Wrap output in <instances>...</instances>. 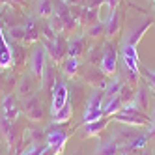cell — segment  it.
<instances>
[{"mask_svg": "<svg viewBox=\"0 0 155 155\" xmlns=\"http://www.w3.org/2000/svg\"><path fill=\"white\" fill-rule=\"evenodd\" d=\"M49 25L52 26V30L56 34H62V32H71V30H77L79 28V23H77L75 15L71 13V8L68 6V2H60L54 4V13L51 15V21Z\"/></svg>", "mask_w": 155, "mask_h": 155, "instance_id": "6da1fadb", "label": "cell"}, {"mask_svg": "<svg viewBox=\"0 0 155 155\" xmlns=\"http://www.w3.org/2000/svg\"><path fill=\"white\" fill-rule=\"evenodd\" d=\"M114 120L121 125H131V127H148L150 125V116L133 103H125L120 108V112L114 114Z\"/></svg>", "mask_w": 155, "mask_h": 155, "instance_id": "7a4b0ae2", "label": "cell"}, {"mask_svg": "<svg viewBox=\"0 0 155 155\" xmlns=\"http://www.w3.org/2000/svg\"><path fill=\"white\" fill-rule=\"evenodd\" d=\"M43 47H45L47 56L52 62H64L68 58V39L62 34H58L56 39H52V41H43Z\"/></svg>", "mask_w": 155, "mask_h": 155, "instance_id": "3957f363", "label": "cell"}, {"mask_svg": "<svg viewBox=\"0 0 155 155\" xmlns=\"http://www.w3.org/2000/svg\"><path fill=\"white\" fill-rule=\"evenodd\" d=\"M99 68L107 77L116 75L118 71V51L110 41L103 45V56H101V62H99Z\"/></svg>", "mask_w": 155, "mask_h": 155, "instance_id": "277c9868", "label": "cell"}, {"mask_svg": "<svg viewBox=\"0 0 155 155\" xmlns=\"http://www.w3.org/2000/svg\"><path fill=\"white\" fill-rule=\"evenodd\" d=\"M68 97H69V90H68V84L64 81L56 79L52 86V95H51V112H58V110L68 103Z\"/></svg>", "mask_w": 155, "mask_h": 155, "instance_id": "5b68a950", "label": "cell"}, {"mask_svg": "<svg viewBox=\"0 0 155 155\" xmlns=\"http://www.w3.org/2000/svg\"><path fill=\"white\" fill-rule=\"evenodd\" d=\"M23 112L30 121H41L45 118V108H43V103L38 95H30L25 99L23 103Z\"/></svg>", "mask_w": 155, "mask_h": 155, "instance_id": "8992f818", "label": "cell"}, {"mask_svg": "<svg viewBox=\"0 0 155 155\" xmlns=\"http://www.w3.org/2000/svg\"><path fill=\"white\" fill-rule=\"evenodd\" d=\"M121 62H124V68L129 69L131 73H135V75L140 73V60H138L137 45L124 43V47H121Z\"/></svg>", "mask_w": 155, "mask_h": 155, "instance_id": "52a82bcc", "label": "cell"}, {"mask_svg": "<svg viewBox=\"0 0 155 155\" xmlns=\"http://www.w3.org/2000/svg\"><path fill=\"white\" fill-rule=\"evenodd\" d=\"M82 77H84V81L90 84L94 90H105V88H107V75L101 71V68H97V65L88 64Z\"/></svg>", "mask_w": 155, "mask_h": 155, "instance_id": "ba28073f", "label": "cell"}, {"mask_svg": "<svg viewBox=\"0 0 155 155\" xmlns=\"http://www.w3.org/2000/svg\"><path fill=\"white\" fill-rule=\"evenodd\" d=\"M45 58H47L45 47L38 45L34 51H32V62H30V65H32V75H34L38 81L43 79V71H45V65H47Z\"/></svg>", "mask_w": 155, "mask_h": 155, "instance_id": "9c48e42d", "label": "cell"}, {"mask_svg": "<svg viewBox=\"0 0 155 155\" xmlns=\"http://www.w3.org/2000/svg\"><path fill=\"white\" fill-rule=\"evenodd\" d=\"M2 114L9 120V121H17V118L21 116V107L17 103V95L9 94L2 99Z\"/></svg>", "mask_w": 155, "mask_h": 155, "instance_id": "30bf717a", "label": "cell"}, {"mask_svg": "<svg viewBox=\"0 0 155 155\" xmlns=\"http://www.w3.org/2000/svg\"><path fill=\"white\" fill-rule=\"evenodd\" d=\"M13 64V51L12 47L8 45L6 36H4V30L0 28V69H6Z\"/></svg>", "mask_w": 155, "mask_h": 155, "instance_id": "8fae6325", "label": "cell"}, {"mask_svg": "<svg viewBox=\"0 0 155 155\" xmlns=\"http://www.w3.org/2000/svg\"><path fill=\"white\" fill-rule=\"evenodd\" d=\"M65 140H68V133L65 131H51L47 135V146L54 151V155L62 153V148L65 146Z\"/></svg>", "mask_w": 155, "mask_h": 155, "instance_id": "7c38bea8", "label": "cell"}, {"mask_svg": "<svg viewBox=\"0 0 155 155\" xmlns=\"http://www.w3.org/2000/svg\"><path fill=\"white\" fill-rule=\"evenodd\" d=\"M86 51V38L82 34H75L73 38L68 39V56H77L84 54Z\"/></svg>", "mask_w": 155, "mask_h": 155, "instance_id": "4fadbf2b", "label": "cell"}, {"mask_svg": "<svg viewBox=\"0 0 155 155\" xmlns=\"http://www.w3.org/2000/svg\"><path fill=\"white\" fill-rule=\"evenodd\" d=\"M138 135H140L138 131H135L131 125H125V127H118V129L114 131V137H112V138L120 144V148H121V146H127L131 140H135Z\"/></svg>", "mask_w": 155, "mask_h": 155, "instance_id": "5bb4252c", "label": "cell"}, {"mask_svg": "<svg viewBox=\"0 0 155 155\" xmlns=\"http://www.w3.org/2000/svg\"><path fill=\"white\" fill-rule=\"evenodd\" d=\"M107 125H108V118L103 116L101 120H95V121H88V124H84L82 133H84L86 138H88V137H99V135H101V133L107 129Z\"/></svg>", "mask_w": 155, "mask_h": 155, "instance_id": "9a60e30c", "label": "cell"}, {"mask_svg": "<svg viewBox=\"0 0 155 155\" xmlns=\"http://www.w3.org/2000/svg\"><path fill=\"white\" fill-rule=\"evenodd\" d=\"M120 26H121V17H120L118 8L110 9V15L107 19V23H105V36L107 38H114L120 32Z\"/></svg>", "mask_w": 155, "mask_h": 155, "instance_id": "2e32d148", "label": "cell"}, {"mask_svg": "<svg viewBox=\"0 0 155 155\" xmlns=\"http://www.w3.org/2000/svg\"><path fill=\"white\" fill-rule=\"evenodd\" d=\"M32 90H34V79H32L30 75H23L19 84H17V94L15 95L21 97V99H26V97L32 95Z\"/></svg>", "mask_w": 155, "mask_h": 155, "instance_id": "e0dca14e", "label": "cell"}, {"mask_svg": "<svg viewBox=\"0 0 155 155\" xmlns=\"http://www.w3.org/2000/svg\"><path fill=\"white\" fill-rule=\"evenodd\" d=\"M133 103H135L142 112H148L150 110V92L146 86H140L135 92V97H133Z\"/></svg>", "mask_w": 155, "mask_h": 155, "instance_id": "ac0fdd59", "label": "cell"}, {"mask_svg": "<svg viewBox=\"0 0 155 155\" xmlns=\"http://www.w3.org/2000/svg\"><path fill=\"white\" fill-rule=\"evenodd\" d=\"M151 25H153V21H151V19L144 21V23H142L140 26H137L135 30H131V32H129V36H127L125 43H129V45H137V43L140 41V38H142L144 34H146V30H148Z\"/></svg>", "mask_w": 155, "mask_h": 155, "instance_id": "d6986e66", "label": "cell"}, {"mask_svg": "<svg viewBox=\"0 0 155 155\" xmlns=\"http://www.w3.org/2000/svg\"><path fill=\"white\" fill-rule=\"evenodd\" d=\"M124 105H125L124 99H121L120 94H118V95H114L112 99H108V101L103 103V112H105V116H114L116 112H120V108L124 107Z\"/></svg>", "mask_w": 155, "mask_h": 155, "instance_id": "ffe728a7", "label": "cell"}, {"mask_svg": "<svg viewBox=\"0 0 155 155\" xmlns=\"http://www.w3.org/2000/svg\"><path fill=\"white\" fill-rule=\"evenodd\" d=\"M39 32L38 30V25L34 23V19H28L26 21V25H25V43H36L38 38H39Z\"/></svg>", "mask_w": 155, "mask_h": 155, "instance_id": "44dd1931", "label": "cell"}, {"mask_svg": "<svg viewBox=\"0 0 155 155\" xmlns=\"http://www.w3.org/2000/svg\"><path fill=\"white\" fill-rule=\"evenodd\" d=\"M103 97H105V90H94L88 97V103H86V110H97V108H103Z\"/></svg>", "mask_w": 155, "mask_h": 155, "instance_id": "7402d4cb", "label": "cell"}, {"mask_svg": "<svg viewBox=\"0 0 155 155\" xmlns=\"http://www.w3.org/2000/svg\"><path fill=\"white\" fill-rule=\"evenodd\" d=\"M71 116H73V107H71V103L68 101V103H65V105L58 110V112L52 114V121H54V124H65V121L71 120Z\"/></svg>", "mask_w": 155, "mask_h": 155, "instance_id": "603a6c76", "label": "cell"}, {"mask_svg": "<svg viewBox=\"0 0 155 155\" xmlns=\"http://www.w3.org/2000/svg\"><path fill=\"white\" fill-rule=\"evenodd\" d=\"M95 155H120V144L114 138H110V140L103 142L101 146L97 148Z\"/></svg>", "mask_w": 155, "mask_h": 155, "instance_id": "cb8c5ba5", "label": "cell"}, {"mask_svg": "<svg viewBox=\"0 0 155 155\" xmlns=\"http://www.w3.org/2000/svg\"><path fill=\"white\" fill-rule=\"evenodd\" d=\"M121 86H124V82H121L120 77H116V79L110 81V82L107 84V88H105V97H103V103H105V101H108V99H112L114 95H118V94H120V90H121Z\"/></svg>", "mask_w": 155, "mask_h": 155, "instance_id": "d4e9b609", "label": "cell"}, {"mask_svg": "<svg viewBox=\"0 0 155 155\" xmlns=\"http://www.w3.org/2000/svg\"><path fill=\"white\" fill-rule=\"evenodd\" d=\"M36 13L43 19H51V15L54 13V4L52 0H39L36 6Z\"/></svg>", "mask_w": 155, "mask_h": 155, "instance_id": "484cf974", "label": "cell"}, {"mask_svg": "<svg viewBox=\"0 0 155 155\" xmlns=\"http://www.w3.org/2000/svg\"><path fill=\"white\" fill-rule=\"evenodd\" d=\"M79 69H81V60L77 58V56H68V58L64 60V71H65V75L77 77Z\"/></svg>", "mask_w": 155, "mask_h": 155, "instance_id": "4316f807", "label": "cell"}, {"mask_svg": "<svg viewBox=\"0 0 155 155\" xmlns=\"http://www.w3.org/2000/svg\"><path fill=\"white\" fill-rule=\"evenodd\" d=\"M13 124L15 121H9L4 114H0V138H8L9 137V133H12V129H13Z\"/></svg>", "mask_w": 155, "mask_h": 155, "instance_id": "83f0119b", "label": "cell"}, {"mask_svg": "<svg viewBox=\"0 0 155 155\" xmlns=\"http://www.w3.org/2000/svg\"><path fill=\"white\" fill-rule=\"evenodd\" d=\"M101 56H103V47L101 45H94L90 51H88V56H86V60H88V64H92V65H95V64H99L101 62Z\"/></svg>", "mask_w": 155, "mask_h": 155, "instance_id": "f1b7e54d", "label": "cell"}, {"mask_svg": "<svg viewBox=\"0 0 155 155\" xmlns=\"http://www.w3.org/2000/svg\"><path fill=\"white\" fill-rule=\"evenodd\" d=\"M140 73H142V77H144V81L148 82V88L155 92V71H151L150 68H146V65L140 64Z\"/></svg>", "mask_w": 155, "mask_h": 155, "instance_id": "f546056e", "label": "cell"}, {"mask_svg": "<svg viewBox=\"0 0 155 155\" xmlns=\"http://www.w3.org/2000/svg\"><path fill=\"white\" fill-rule=\"evenodd\" d=\"M88 36L94 38V39L105 36V23H94V25H90V28H88Z\"/></svg>", "mask_w": 155, "mask_h": 155, "instance_id": "4dcf8cb0", "label": "cell"}, {"mask_svg": "<svg viewBox=\"0 0 155 155\" xmlns=\"http://www.w3.org/2000/svg\"><path fill=\"white\" fill-rule=\"evenodd\" d=\"M105 116L103 108H97V110H84V124H88V121H95V120H101Z\"/></svg>", "mask_w": 155, "mask_h": 155, "instance_id": "1f68e13d", "label": "cell"}, {"mask_svg": "<svg viewBox=\"0 0 155 155\" xmlns=\"http://www.w3.org/2000/svg\"><path fill=\"white\" fill-rule=\"evenodd\" d=\"M120 97L124 99V103H129V101H133V97H135V92H133V88L129 84H124L121 90H120Z\"/></svg>", "mask_w": 155, "mask_h": 155, "instance_id": "d6a6232c", "label": "cell"}, {"mask_svg": "<svg viewBox=\"0 0 155 155\" xmlns=\"http://www.w3.org/2000/svg\"><path fill=\"white\" fill-rule=\"evenodd\" d=\"M9 36H12L15 41H23L25 39V26L23 25H19V26H13V28H9Z\"/></svg>", "mask_w": 155, "mask_h": 155, "instance_id": "836d02e7", "label": "cell"}, {"mask_svg": "<svg viewBox=\"0 0 155 155\" xmlns=\"http://www.w3.org/2000/svg\"><path fill=\"white\" fill-rule=\"evenodd\" d=\"M41 34H43V41H52V39H56V32L52 30V26L51 25H45L41 28Z\"/></svg>", "mask_w": 155, "mask_h": 155, "instance_id": "e575fe53", "label": "cell"}, {"mask_svg": "<svg viewBox=\"0 0 155 155\" xmlns=\"http://www.w3.org/2000/svg\"><path fill=\"white\" fill-rule=\"evenodd\" d=\"M47 146H43V144H34V146H30L28 150H25L21 155H41L43 151H45Z\"/></svg>", "mask_w": 155, "mask_h": 155, "instance_id": "d590c367", "label": "cell"}, {"mask_svg": "<svg viewBox=\"0 0 155 155\" xmlns=\"http://www.w3.org/2000/svg\"><path fill=\"white\" fill-rule=\"evenodd\" d=\"M150 131L146 133V135H148V140H155V112L151 114V118H150Z\"/></svg>", "mask_w": 155, "mask_h": 155, "instance_id": "8d00e7d4", "label": "cell"}, {"mask_svg": "<svg viewBox=\"0 0 155 155\" xmlns=\"http://www.w3.org/2000/svg\"><path fill=\"white\" fill-rule=\"evenodd\" d=\"M101 4H105V0H86V8H94V9H99Z\"/></svg>", "mask_w": 155, "mask_h": 155, "instance_id": "74e56055", "label": "cell"}, {"mask_svg": "<svg viewBox=\"0 0 155 155\" xmlns=\"http://www.w3.org/2000/svg\"><path fill=\"white\" fill-rule=\"evenodd\" d=\"M105 4H107L110 9H116V8H118V0H105Z\"/></svg>", "mask_w": 155, "mask_h": 155, "instance_id": "f35d334b", "label": "cell"}, {"mask_svg": "<svg viewBox=\"0 0 155 155\" xmlns=\"http://www.w3.org/2000/svg\"><path fill=\"white\" fill-rule=\"evenodd\" d=\"M41 155H54V151H52V150H51V148L47 146V148H45V151H43Z\"/></svg>", "mask_w": 155, "mask_h": 155, "instance_id": "ab89813d", "label": "cell"}, {"mask_svg": "<svg viewBox=\"0 0 155 155\" xmlns=\"http://www.w3.org/2000/svg\"><path fill=\"white\" fill-rule=\"evenodd\" d=\"M8 2H12V4H25V0H8Z\"/></svg>", "mask_w": 155, "mask_h": 155, "instance_id": "60d3db41", "label": "cell"}, {"mask_svg": "<svg viewBox=\"0 0 155 155\" xmlns=\"http://www.w3.org/2000/svg\"><path fill=\"white\" fill-rule=\"evenodd\" d=\"M142 155H150V153H146V151H144V153H142Z\"/></svg>", "mask_w": 155, "mask_h": 155, "instance_id": "b9f144b4", "label": "cell"}, {"mask_svg": "<svg viewBox=\"0 0 155 155\" xmlns=\"http://www.w3.org/2000/svg\"><path fill=\"white\" fill-rule=\"evenodd\" d=\"M151 2H153V6H155V0H151Z\"/></svg>", "mask_w": 155, "mask_h": 155, "instance_id": "7bdbcfd3", "label": "cell"}]
</instances>
